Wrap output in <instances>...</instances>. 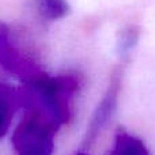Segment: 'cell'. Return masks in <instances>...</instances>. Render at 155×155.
I'll list each match as a JSON object with an SVG mask.
<instances>
[{"label": "cell", "instance_id": "ba28073f", "mask_svg": "<svg viewBox=\"0 0 155 155\" xmlns=\"http://www.w3.org/2000/svg\"><path fill=\"white\" fill-rule=\"evenodd\" d=\"M74 155H88V154H86V153H76V154H74Z\"/></svg>", "mask_w": 155, "mask_h": 155}, {"label": "cell", "instance_id": "8992f818", "mask_svg": "<svg viewBox=\"0 0 155 155\" xmlns=\"http://www.w3.org/2000/svg\"><path fill=\"white\" fill-rule=\"evenodd\" d=\"M18 105V91L7 84H0V139L10 129L14 110Z\"/></svg>", "mask_w": 155, "mask_h": 155}, {"label": "cell", "instance_id": "52a82bcc", "mask_svg": "<svg viewBox=\"0 0 155 155\" xmlns=\"http://www.w3.org/2000/svg\"><path fill=\"white\" fill-rule=\"evenodd\" d=\"M37 10L44 18L59 19L68 12L65 0H37Z\"/></svg>", "mask_w": 155, "mask_h": 155}, {"label": "cell", "instance_id": "277c9868", "mask_svg": "<svg viewBox=\"0 0 155 155\" xmlns=\"http://www.w3.org/2000/svg\"><path fill=\"white\" fill-rule=\"evenodd\" d=\"M121 83H123V75L120 71H116L112 76V80L109 83L105 95L99 101L93 117H91L90 125L87 128V134L84 137V146H91L95 142L97 136L102 132V129L107 125L109 120H112L116 109L118 105V98H120L121 91Z\"/></svg>", "mask_w": 155, "mask_h": 155}, {"label": "cell", "instance_id": "5b68a950", "mask_svg": "<svg viewBox=\"0 0 155 155\" xmlns=\"http://www.w3.org/2000/svg\"><path fill=\"white\" fill-rule=\"evenodd\" d=\"M109 155H151L146 143L136 135L120 128L116 132L113 147Z\"/></svg>", "mask_w": 155, "mask_h": 155}, {"label": "cell", "instance_id": "7a4b0ae2", "mask_svg": "<svg viewBox=\"0 0 155 155\" xmlns=\"http://www.w3.org/2000/svg\"><path fill=\"white\" fill-rule=\"evenodd\" d=\"M56 132L46 121L26 113L12 134L15 155H53Z\"/></svg>", "mask_w": 155, "mask_h": 155}, {"label": "cell", "instance_id": "3957f363", "mask_svg": "<svg viewBox=\"0 0 155 155\" xmlns=\"http://www.w3.org/2000/svg\"><path fill=\"white\" fill-rule=\"evenodd\" d=\"M0 68L22 82L42 72L37 63L14 44L10 29L4 23H0Z\"/></svg>", "mask_w": 155, "mask_h": 155}, {"label": "cell", "instance_id": "6da1fadb", "mask_svg": "<svg viewBox=\"0 0 155 155\" xmlns=\"http://www.w3.org/2000/svg\"><path fill=\"white\" fill-rule=\"evenodd\" d=\"M22 83L18 99L26 113L40 117L57 131L70 121L74 99L80 88L79 76L72 74L49 76L40 72Z\"/></svg>", "mask_w": 155, "mask_h": 155}]
</instances>
